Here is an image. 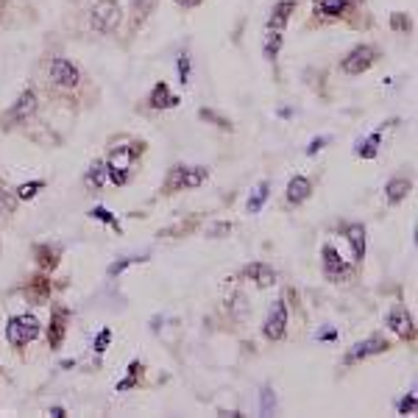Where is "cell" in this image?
<instances>
[{"label":"cell","instance_id":"6da1fadb","mask_svg":"<svg viewBox=\"0 0 418 418\" xmlns=\"http://www.w3.org/2000/svg\"><path fill=\"white\" fill-rule=\"evenodd\" d=\"M120 20H123V8L118 0H95L89 11V23L98 34H115Z\"/></svg>","mask_w":418,"mask_h":418},{"label":"cell","instance_id":"7a4b0ae2","mask_svg":"<svg viewBox=\"0 0 418 418\" xmlns=\"http://www.w3.org/2000/svg\"><path fill=\"white\" fill-rule=\"evenodd\" d=\"M37 338H39V321L34 315L23 312V315L8 318V324H6V341L14 348L25 346V343H31Z\"/></svg>","mask_w":418,"mask_h":418},{"label":"cell","instance_id":"3957f363","mask_svg":"<svg viewBox=\"0 0 418 418\" xmlns=\"http://www.w3.org/2000/svg\"><path fill=\"white\" fill-rule=\"evenodd\" d=\"M376 59H379V51H376L374 45H357L346 59L341 62V70H343L346 75H362Z\"/></svg>","mask_w":418,"mask_h":418},{"label":"cell","instance_id":"277c9868","mask_svg":"<svg viewBox=\"0 0 418 418\" xmlns=\"http://www.w3.org/2000/svg\"><path fill=\"white\" fill-rule=\"evenodd\" d=\"M284 329H287V304H284V298H279V301H274V307L268 310V318L262 324V335L268 341H281Z\"/></svg>","mask_w":418,"mask_h":418},{"label":"cell","instance_id":"5b68a950","mask_svg":"<svg viewBox=\"0 0 418 418\" xmlns=\"http://www.w3.org/2000/svg\"><path fill=\"white\" fill-rule=\"evenodd\" d=\"M48 78L56 84V87H62V89H72L78 81H81V72L78 68L70 62V59H53L51 62V68H48Z\"/></svg>","mask_w":418,"mask_h":418},{"label":"cell","instance_id":"8992f818","mask_svg":"<svg viewBox=\"0 0 418 418\" xmlns=\"http://www.w3.org/2000/svg\"><path fill=\"white\" fill-rule=\"evenodd\" d=\"M37 106H39L37 92H34V89H23V92H20V98L14 101V106H11V112H8V118H11L14 123H28V120L37 115Z\"/></svg>","mask_w":418,"mask_h":418},{"label":"cell","instance_id":"52a82bcc","mask_svg":"<svg viewBox=\"0 0 418 418\" xmlns=\"http://www.w3.org/2000/svg\"><path fill=\"white\" fill-rule=\"evenodd\" d=\"M321 260H324V274L329 279H343L346 277V260L341 257V251L332 246V243H327L324 248H321Z\"/></svg>","mask_w":418,"mask_h":418},{"label":"cell","instance_id":"ba28073f","mask_svg":"<svg viewBox=\"0 0 418 418\" xmlns=\"http://www.w3.org/2000/svg\"><path fill=\"white\" fill-rule=\"evenodd\" d=\"M388 341H382L379 335H374V338H368V341H362V343H357V346L351 348L346 354V362H357V360H365V357H374V354H382V351H388Z\"/></svg>","mask_w":418,"mask_h":418},{"label":"cell","instance_id":"9c48e42d","mask_svg":"<svg viewBox=\"0 0 418 418\" xmlns=\"http://www.w3.org/2000/svg\"><path fill=\"white\" fill-rule=\"evenodd\" d=\"M388 327H391L399 338H413V335H416L413 318H410V312H407L405 307H393V310L388 312Z\"/></svg>","mask_w":418,"mask_h":418},{"label":"cell","instance_id":"30bf717a","mask_svg":"<svg viewBox=\"0 0 418 418\" xmlns=\"http://www.w3.org/2000/svg\"><path fill=\"white\" fill-rule=\"evenodd\" d=\"M243 277H248L251 281H257L260 287H271V284H277V271L268 268L265 262H251V265H246V268H243Z\"/></svg>","mask_w":418,"mask_h":418},{"label":"cell","instance_id":"8fae6325","mask_svg":"<svg viewBox=\"0 0 418 418\" xmlns=\"http://www.w3.org/2000/svg\"><path fill=\"white\" fill-rule=\"evenodd\" d=\"M346 240H348V246H351L354 262H360V260L365 257V226H362V223H348Z\"/></svg>","mask_w":418,"mask_h":418},{"label":"cell","instance_id":"7c38bea8","mask_svg":"<svg viewBox=\"0 0 418 418\" xmlns=\"http://www.w3.org/2000/svg\"><path fill=\"white\" fill-rule=\"evenodd\" d=\"M65 332H68V310H56L53 318H51V329H48V343H51V348L62 346Z\"/></svg>","mask_w":418,"mask_h":418},{"label":"cell","instance_id":"4fadbf2b","mask_svg":"<svg viewBox=\"0 0 418 418\" xmlns=\"http://www.w3.org/2000/svg\"><path fill=\"white\" fill-rule=\"evenodd\" d=\"M310 193H312V182H310L307 176H293V179H290V184H287V201H290V204L307 201Z\"/></svg>","mask_w":418,"mask_h":418},{"label":"cell","instance_id":"5bb4252c","mask_svg":"<svg viewBox=\"0 0 418 418\" xmlns=\"http://www.w3.org/2000/svg\"><path fill=\"white\" fill-rule=\"evenodd\" d=\"M148 103H151L153 109H170V106H176V103H179V98H176V95H170V87H167L165 81H159V84L151 89Z\"/></svg>","mask_w":418,"mask_h":418},{"label":"cell","instance_id":"9a60e30c","mask_svg":"<svg viewBox=\"0 0 418 418\" xmlns=\"http://www.w3.org/2000/svg\"><path fill=\"white\" fill-rule=\"evenodd\" d=\"M410 190H413L410 179H391L385 184V198H388V204H402Z\"/></svg>","mask_w":418,"mask_h":418},{"label":"cell","instance_id":"2e32d148","mask_svg":"<svg viewBox=\"0 0 418 418\" xmlns=\"http://www.w3.org/2000/svg\"><path fill=\"white\" fill-rule=\"evenodd\" d=\"M293 11H296V0H281V3L274 6L268 25H271L274 31H281V28L287 25V20H290V14H293Z\"/></svg>","mask_w":418,"mask_h":418},{"label":"cell","instance_id":"e0dca14e","mask_svg":"<svg viewBox=\"0 0 418 418\" xmlns=\"http://www.w3.org/2000/svg\"><path fill=\"white\" fill-rule=\"evenodd\" d=\"M59 248L53 246H37V262H39V268H45V271H53L56 265H59Z\"/></svg>","mask_w":418,"mask_h":418},{"label":"cell","instance_id":"ac0fdd59","mask_svg":"<svg viewBox=\"0 0 418 418\" xmlns=\"http://www.w3.org/2000/svg\"><path fill=\"white\" fill-rule=\"evenodd\" d=\"M379 139H382V132H374L368 139L357 142V156H362V159H374L376 151H379Z\"/></svg>","mask_w":418,"mask_h":418},{"label":"cell","instance_id":"d6986e66","mask_svg":"<svg viewBox=\"0 0 418 418\" xmlns=\"http://www.w3.org/2000/svg\"><path fill=\"white\" fill-rule=\"evenodd\" d=\"M184 165H176V167H170V173H167V182H165V193H176V190H184Z\"/></svg>","mask_w":418,"mask_h":418},{"label":"cell","instance_id":"ffe728a7","mask_svg":"<svg viewBox=\"0 0 418 418\" xmlns=\"http://www.w3.org/2000/svg\"><path fill=\"white\" fill-rule=\"evenodd\" d=\"M268 193H271V184H268V182L257 184V190H254V193H251V198H248V212H260L262 204L268 201Z\"/></svg>","mask_w":418,"mask_h":418},{"label":"cell","instance_id":"44dd1931","mask_svg":"<svg viewBox=\"0 0 418 418\" xmlns=\"http://www.w3.org/2000/svg\"><path fill=\"white\" fill-rule=\"evenodd\" d=\"M207 179H209V170L207 167H201V165L184 170V187H201Z\"/></svg>","mask_w":418,"mask_h":418},{"label":"cell","instance_id":"7402d4cb","mask_svg":"<svg viewBox=\"0 0 418 418\" xmlns=\"http://www.w3.org/2000/svg\"><path fill=\"white\" fill-rule=\"evenodd\" d=\"M103 179H106V162H95V165L87 170V179H84V182H87V187H95V190H98V187L103 184Z\"/></svg>","mask_w":418,"mask_h":418},{"label":"cell","instance_id":"603a6c76","mask_svg":"<svg viewBox=\"0 0 418 418\" xmlns=\"http://www.w3.org/2000/svg\"><path fill=\"white\" fill-rule=\"evenodd\" d=\"M156 3H159V0H134V28L148 20V14H153Z\"/></svg>","mask_w":418,"mask_h":418},{"label":"cell","instance_id":"cb8c5ba5","mask_svg":"<svg viewBox=\"0 0 418 418\" xmlns=\"http://www.w3.org/2000/svg\"><path fill=\"white\" fill-rule=\"evenodd\" d=\"M14 207H17V196L0 179V215H14Z\"/></svg>","mask_w":418,"mask_h":418},{"label":"cell","instance_id":"d4e9b609","mask_svg":"<svg viewBox=\"0 0 418 418\" xmlns=\"http://www.w3.org/2000/svg\"><path fill=\"white\" fill-rule=\"evenodd\" d=\"M139 374H142V362H132L129 365V376L123 379V382H118V393H123V391H132L134 385H137V379H139Z\"/></svg>","mask_w":418,"mask_h":418},{"label":"cell","instance_id":"484cf974","mask_svg":"<svg viewBox=\"0 0 418 418\" xmlns=\"http://www.w3.org/2000/svg\"><path fill=\"white\" fill-rule=\"evenodd\" d=\"M348 8V0H321V14L324 17H341Z\"/></svg>","mask_w":418,"mask_h":418},{"label":"cell","instance_id":"4316f807","mask_svg":"<svg viewBox=\"0 0 418 418\" xmlns=\"http://www.w3.org/2000/svg\"><path fill=\"white\" fill-rule=\"evenodd\" d=\"M42 187H45V182H39V179H37V182H28V184H20L14 196H17V201H31V198H34Z\"/></svg>","mask_w":418,"mask_h":418},{"label":"cell","instance_id":"83f0119b","mask_svg":"<svg viewBox=\"0 0 418 418\" xmlns=\"http://www.w3.org/2000/svg\"><path fill=\"white\" fill-rule=\"evenodd\" d=\"M281 31H274V34H268V42H265V59H277L279 56V51H281Z\"/></svg>","mask_w":418,"mask_h":418},{"label":"cell","instance_id":"f1b7e54d","mask_svg":"<svg viewBox=\"0 0 418 418\" xmlns=\"http://www.w3.org/2000/svg\"><path fill=\"white\" fill-rule=\"evenodd\" d=\"M89 217H95V220H101V223H109L112 229H120V223H118V217L109 212L106 207H95L89 209Z\"/></svg>","mask_w":418,"mask_h":418},{"label":"cell","instance_id":"f546056e","mask_svg":"<svg viewBox=\"0 0 418 418\" xmlns=\"http://www.w3.org/2000/svg\"><path fill=\"white\" fill-rule=\"evenodd\" d=\"M148 257H126V260H120V262H115V265H109V277H120L129 265H137V262H145Z\"/></svg>","mask_w":418,"mask_h":418},{"label":"cell","instance_id":"4dcf8cb0","mask_svg":"<svg viewBox=\"0 0 418 418\" xmlns=\"http://www.w3.org/2000/svg\"><path fill=\"white\" fill-rule=\"evenodd\" d=\"M109 341H112V329H101L98 338H95V343H92V348H95L98 354H103L106 346H109Z\"/></svg>","mask_w":418,"mask_h":418},{"label":"cell","instance_id":"1f68e13d","mask_svg":"<svg viewBox=\"0 0 418 418\" xmlns=\"http://www.w3.org/2000/svg\"><path fill=\"white\" fill-rule=\"evenodd\" d=\"M274 407H277L274 391H271V388H262V413H265V416H271V413H274Z\"/></svg>","mask_w":418,"mask_h":418},{"label":"cell","instance_id":"d6a6232c","mask_svg":"<svg viewBox=\"0 0 418 418\" xmlns=\"http://www.w3.org/2000/svg\"><path fill=\"white\" fill-rule=\"evenodd\" d=\"M399 413H402V416H413V413H416V391L399 402Z\"/></svg>","mask_w":418,"mask_h":418},{"label":"cell","instance_id":"836d02e7","mask_svg":"<svg viewBox=\"0 0 418 418\" xmlns=\"http://www.w3.org/2000/svg\"><path fill=\"white\" fill-rule=\"evenodd\" d=\"M179 78H182V84H190V53L179 56Z\"/></svg>","mask_w":418,"mask_h":418},{"label":"cell","instance_id":"e575fe53","mask_svg":"<svg viewBox=\"0 0 418 418\" xmlns=\"http://www.w3.org/2000/svg\"><path fill=\"white\" fill-rule=\"evenodd\" d=\"M391 25H393L396 31H410V17H405L402 11H396V14L391 17Z\"/></svg>","mask_w":418,"mask_h":418},{"label":"cell","instance_id":"d590c367","mask_svg":"<svg viewBox=\"0 0 418 418\" xmlns=\"http://www.w3.org/2000/svg\"><path fill=\"white\" fill-rule=\"evenodd\" d=\"M201 118H204V120H212V123H217L220 129H232V123H229V120H223V118H220V115H215V112L201 109Z\"/></svg>","mask_w":418,"mask_h":418},{"label":"cell","instance_id":"8d00e7d4","mask_svg":"<svg viewBox=\"0 0 418 418\" xmlns=\"http://www.w3.org/2000/svg\"><path fill=\"white\" fill-rule=\"evenodd\" d=\"M327 142H329V139H327V137H318V139H312V142H310V148H307V153H310V156H312V153H318V151H321V148H324V145H327Z\"/></svg>","mask_w":418,"mask_h":418},{"label":"cell","instance_id":"74e56055","mask_svg":"<svg viewBox=\"0 0 418 418\" xmlns=\"http://www.w3.org/2000/svg\"><path fill=\"white\" fill-rule=\"evenodd\" d=\"M232 232V223H217L215 229H212V237H217V234H229Z\"/></svg>","mask_w":418,"mask_h":418},{"label":"cell","instance_id":"f35d334b","mask_svg":"<svg viewBox=\"0 0 418 418\" xmlns=\"http://www.w3.org/2000/svg\"><path fill=\"white\" fill-rule=\"evenodd\" d=\"M179 6H184V8H196V6H201L204 0H176Z\"/></svg>","mask_w":418,"mask_h":418},{"label":"cell","instance_id":"ab89813d","mask_svg":"<svg viewBox=\"0 0 418 418\" xmlns=\"http://www.w3.org/2000/svg\"><path fill=\"white\" fill-rule=\"evenodd\" d=\"M51 416H56V418H65V416H68V410H65V407H51Z\"/></svg>","mask_w":418,"mask_h":418},{"label":"cell","instance_id":"60d3db41","mask_svg":"<svg viewBox=\"0 0 418 418\" xmlns=\"http://www.w3.org/2000/svg\"><path fill=\"white\" fill-rule=\"evenodd\" d=\"M220 416H226V418H240L243 413H240V410H220Z\"/></svg>","mask_w":418,"mask_h":418}]
</instances>
